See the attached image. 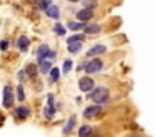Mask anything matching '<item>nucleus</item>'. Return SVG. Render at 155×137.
<instances>
[{"label": "nucleus", "instance_id": "nucleus-6", "mask_svg": "<svg viewBox=\"0 0 155 137\" xmlns=\"http://www.w3.org/2000/svg\"><path fill=\"white\" fill-rule=\"evenodd\" d=\"M30 39H28L25 33H22V35H18L17 37V40H15V45H17V49H18V52H22V53H25V52H28V49H30Z\"/></svg>", "mask_w": 155, "mask_h": 137}, {"label": "nucleus", "instance_id": "nucleus-19", "mask_svg": "<svg viewBox=\"0 0 155 137\" xmlns=\"http://www.w3.org/2000/svg\"><path fill=\"white\" fill-rule=\"evenodd\" d=\"M84 27H85L84 22H78V20H77V22H72V20H68L67 25H65V29L72 30V32L75 33V32H78V30H84Z\"/></svg>", "mask_w": 155, "mask_h": 137}, {"label": "nucleus", "instance_id": "nucleus-13", "mask_svg": "<svg viewBox=\"0 0 155 137\" xmlns=\"http://www.w3.org/2000/svg\"><path fill=\"white\" fill-rule=\"evenodd\" d=\"M60 75H62V70L58 69V67H52L50 69V72H48V80H47V84L48 85H55V84L58 82V79H60Z\"/></svg>", "mask_w": 155, "mask_h": 137}, {"label": "nucleus", "instance_id": "nucleus-9", "mask_svg": "<svg viewBox=\"0 0 155 137\" xmlns=\"http://www.w3.org/2000/svg\"><path fill=\"white\" fill-rule=\"evenodd\" d=\"M105 52H107V45H104V43H95L94 47H90V49L87 50V57L92 59V57L102 55V53H105Z\"/></svg>", "mask_w": 155, "mask_h": 137}, {"label": "nucleus", "instance_id": "nucleus-20", "mask_svg": "<svg viewBox=\"0 0 155 137\" xmlns=\"http://www.w3.org/2000/svg\"><path fill=\"white\" fill-rule=\"evenodd\" d=\"M52 32H54L55 35H58V37H64L65 33H67V29H65V25H62L60 22H55L54 27H52Z\"/></svg>", "mask_w": 155, "mask_h": 137}, {"label": "nucleus", "instance_id": "nucleus-26", "mask_svg": "<svg viewBox=\"0 0 155 137\" xmlns=\"http://www.w3.org/2000/svg\"><path fill=\"white\" fill-rule=\"evenodd\" d=\"M82 5H84V9H90V10H94L95 7L98 5V0H82Z\"/></svg>", "mask_w": 155, "mask_h": 137}, {"label": "nucleus", "instance_id": "nucleus-16", "mask_svg": "<svg viewBox=\"0 0 155 137\" xmlns=\"http://www.w3.org/2000/svg\"><path fill=\"white\" fill-rule=\"evenodd\" d=\"M55 114H57V107L55 105H47V104H45L44 110H42V115L45 117V120H52L55 117Z\"/></svg>", "mask_w": 155, "mask_h": 137}, {"label": "nucleus", "instance_id": "nucleus-17", "mask_svg": "<svg viewBox=\"0 0 155 137\" xmlns=\"http://www.w3.org/2000/svg\"><path fill=\"white\" fill-rule=\"evenodd\" d=\"M100 30H102V27L98 25V23H85V27H84L85 35H95V33H98Z\"/></svg>", "mask_w": 155, "mask_h": 137}, {"label": "nucleus", "instance_id": "nucleus-24", "mask_svg": "<svg viewBox=\"0 0 155 137\" xmlns=\"http://www.w3.org/2000/svg\"><path fill=\"white\" fill-rule=\"evenodd\" d=\"M72 67H74V62H72V59H65L64 60V65H62V74H70Z\"/></svg>", "mask_w": 155, "mask_h": 137}, {"label": "nucleus", "instance_id": "nucleus-33", "mask_svg": "<svg viewBox=\"0 0 155 137\" xmlns=\"http://www.w3.org/2000/svg\"><path fill=\"white\" fill-rule=\"evenodd\" d=\"M125 137H138V135H125Z\"/></svg>", "mask_w": 155, "mask_h": 137}, {"label": "nucleus", "instance_id": "nucleus-10", "mask_svg": "<svg viewBox=\"0 0 155 137\" xmlns=\"http://www.w3.org/2000/svg\"><path fill=\"white\" fill-rule=\"evenodd\" d=\"M100 110H102L100 104H92V105H88V107H85V109H84V117H85V119H92V117L98 115Z\"/></svg>", "mask_w": 155, "mask_h": 137}, {"label": "nucleus", "instance_id": "nucleus-28", "mask_svg": "<svg viewBox=\"0 0 155 137\" xmlns=\"http://www.w3.org/2000/svg\"><path fill=\"white\" fill-rule=\"evenodd\" d=\"M8 47H10V40H8V39L0 40V50H2V52H7Z\"/></svg>", "mask_w": 155, "mask_h": 137}, {"label": "nucleus", "instance_id": "nucleus-30", "mask_svg": "<svg viewBox=\"0 0 155 137\" xmlns=\"http://www.w3.org/2000/svg\"><path fill=\"white\" fill-rule=\"evenodd\" d=\"M47 105H55V94H47Z\"/></svg>", "mask_w": 155, "mask_h": 137}, {"label": "nucleus", "instance_id": "nucleus-25", "mask_svg": "<svg viewBox=\"0 0 155 137\" xmlns=\"http://www.w3.org/2000/svg\"><path fill=\"white\" fill-rule=\"evenodd\" d=\"M92 135V125H82L78 129V137H88Z\"/></svg>", "mask_w": 155, "mask_h": 137}, {"label": "nucleus", "instance_id": "nucleus-18", "mask_svg": "<svg viewBox=\"0 0 155 137\" xmlns=\"http://www.w3.org/2000/svg\"><path fill=\"white\" fill-rule=\"evenodd\" d=\"M25 99H27V94H25L24 84H17V89H15V100H18V102H24Z\"/></svg>", "mask_w": 155, "mask_h": 137}, {"label": "nucleus", "instance_id": "nucleus-14", "mask_svg": "<svg viewBox=\"0 0 155 137\" xmlns=\"http://www.w3.org/2000/svg\"><path fill=\"white\" fill-rule=\"evenodd\" d=\"M48 50H50V45H48L47 42L38 43L37 50H35V57H37V60H45V55H47Z\"/></svg>", "mask_w": 155, "mask_h": 137}, {"label": "nucleus", "instance_id": "nucleus-15", "mask_svg": "<svg viewBox=\"0 0 155 137\" xmlns=\"http://www.w3.org/2000/svg\"><path fill=\"white\" fill-rule=\"evenodd\" d=\"M75 125H77V117L70 115V117H68V120H67V124H65L64 129H62V134H64V135H68V134L75 129Z\"/></svg>", "mask_w": 155, "mask_h": 137}, {"label": "nucleus", "instance_id": "nucleus-21", "mask_svg": "<svg viewBox=\"0 0 155 137\" xmlns=\"http://www.w3.org/2000/svg\"><path fill=\"white\" fill-rule=\"evenodd\" d=\"M67 50H68V53H72V55H75V53H78V52L82 50V42L67 43Z\"/></svg>", "mask_w": 155, "mask_h": 137}, {"label": "nucleus", "instance_id": "nucleus-7", "mask_svg": "<svg viewBox=\"0 0 155 137\" xmlns=\"http://www.w3.org/2000/svg\"><path fill=\"white\" fill-rule=\"evenodd\" d=\"M75 17H77L78 22L88 23L92 19H94V10H90V9H84V7H82V9L78 10L77 13H75Z\"/></svg>", "mask_w": 155, "mask_h": 137}, {"label": "nucleus", "instance_id": "nucleus-11", "mask_svg": "<svg viewBox=\"0 0 155 137\" xmlns=\"http://www.w3.org/2000/svg\"><path fill=\"white\" fill-rule=\"evenodd\" d=\"M35 63H37V67H38L40 75H48L50 69L54 67V62H52V60H37Z\"/></svg>", "mask_w": 155, "mask_h": 137}, {"label": "nucleus", "instance_id": "nucleus-29", "mask_svg": "<svg viewBox=\"0 0 155 137\" xmlns=\"http://www.w3.org/2000/svg\"><path fill=\"white\" fill-rule=\"evenodd\" d=\"M57 59V50H48L47 52V55H45V60H52V62H54V60Z\"/></svg>", "mask_w": 155, "mask_h": 137}, {"label": "nucleus", "instance_id": "nucleus-3", "mask_svg": "<svg viewBox=\"0 0 155 137\" xmlns=\"http://www.w3.org/2000/svg\"><path fill=\"white\" fill-rule=\"evenodd\" d=\"M102 69H104V60L98 59V57H92V59H88L87 63H84V70H85V74H88V75L100 72Z\"/></svg>", "mask_w": 155, "mask_h": 137}, {"label": "nucleus", "instance_id": "nucleus-1", "mask_svg": "<svg viewBox=\"0 0 155 137\" xmlns=\"http://www.w3.org/2000/svg\"><path fill=\"white\" fill-rule=\"evenodd\" d=\"M88 99L92 100L94 104H105L110 100V92H108L107 87H94V89L88 92Z\"/></svg>", "mask_w": 155, "mask_h": 137}, {"label": "nucleus", "instance_id": "nucleus-32", "mask_svg": "<svg viewBox=\"0 0 155 137\" xmlns=\"http://www.w3.org/2000/svg\"><path fill=\"white\" fill-rule=\"evenodd\" d=\"M68 3H78V2H82V0H67Z\"/></svg>", "mask_w": 155, "mask_h": 137}, {"label": "nucleus", "instance_id": "nucleus-4", "mask_svg": "<svg viewBox=\"0 0 155 137\" xmlns=\"http://www.w3.org/2000/svg\"><path fill=\"white\" fill-rule=\"evenodd\" d=\"M12 110H14V117H15L17 122H18V120H20V122H22V120H27L28 117H30V114H32L30 107L22 105V104H20V105H17V107H14Z\"/></svg>", "mask_w": 155, "mask_h": 137}, {"label": "nucleus", "instance_id": "nucleus-8", "mask_svg": "<svg viewBox=\"0 0 155 137\" xmlns=\"http://www.w3.org/2000/svg\"><path fill=\"white\" fill-rule=\"evenodd\" d=\"M95 87V82H94V79H92V77H82L80 80H78V89L82 90V92H90L92 89H94Z\"/></svg>", "mask_w": 155, "mask_h": 137}, {"label": "nucleus", "instance_id": "nucleus-22", "mask_svg": "<svg viewBox=\"0 0 155 137\" xmlns=\"http://www.w3.org/2000/svg\"><path fill=\"white\" fill-rule=\"evenodd\" d=\"M85 40V33H72L70 37L67 39V43H74V42H84Z\"/></svg>", "mask_w": 155, "mask_h": 137}, {"label": "nucleus", "instance_id": "nucleus-5", "mask_svg": "<svg viewBox=\"0 0 155 137\" xmlns=\"http://www.w3.org/2000/svg\"><path fill=\"white\" fill-rule=\"evenodd\" d=\"M25 74H27V79H32L34 82H38V75H40V72H38V67L35 62H28L27 65L24 67Z\"/></svg>", "mask_w": 155, "mask_h": 137}, {"label": "nucleus", "instance_id": "nucleus-31", "mask_svg": "<svg viewBox=\"0 0 155 137\" xmlns=\"http://www.w3.org/2000/svg\"><path fill=\"white\" fill-rule=\"evenodd\" d=\"M27 2L30 3V5H37V3H38V0H27Z\"/></svg>", "mask_w": 155, "mask_h": 137}, {"label": "nucleus", "instance_id": "nucleus-2", "mask_svg": "<svg viewBox=\"0 0 155 137\" xmlns=\"http://www.w3.org/2000/svg\"><path fill=\"white\" fill-rule=\"evenodd\" d=\"M2 105L7 110L14 109V105H15V92L10 84H5L4 89H2Z\"/></svg>", "mask_w": 155, "mask_h": 137}, {"label": "nucleus", "instance_id": "nucleus-27", "mask_svg": "<svg viewBox=\"0 0 155 137\" xmlns=\"http://www.w3.org/2000/svg\"><path fill=\"white\" fill-rule=\"evenodd\" d=\"M17 80H18V84H24L25 80H27V74H25L24 69H20V70L17 72Z\"/></svg>", "mask_w": 155, "mask_h": 137}, {"label": "nucleus", "instance_id": "nucleus-23", "mask_svg": "<svg viewBox=\"0 0 155 137\" xmlns=\"http://www.w3.org/2000/svg\"><path fill=\"white\" fill-rule=\"evenodd\" d=\"M52 2H54V0H38V3L35 7H37V10H40V12H45V10L52 5Z\"/></svg>", "mask_w": 155, "mask_h": 137}, {"label": "nucleus", "instance_id": "nucleus-12", "mask_svg": "<svg viewBox=\"0 0 155 137\" xmlns=\"http://www.w3.org/2000/svg\"><path fill=\"white\" fill-rule=\"evenodd\" d=\"M44 13L48 17V19H52V20H55V22H58V19H60V7L55 5V3H52V5L48 7V9L45 10Z\"/></svg>", "mask_w": 155, "mask_h": 137}]
</instances>
